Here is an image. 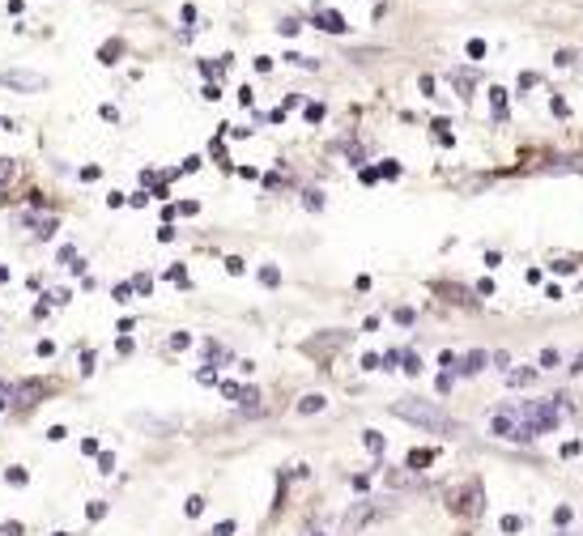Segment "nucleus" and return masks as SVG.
I'll return each mask as SVG.
<instances>
[{
	"label": "nucleus",
	"mask_w": 583,
	"mask_h": 536,
	"mask_svg": "<svg viewBox=\"0 0 583 536\" xmlns=\"http://www.w3.org/2000/svg\"><path fill=\"white\" fill-rule=\"evenodd\" d=\"M562 358H558V349H545V354H541V366H558Z\"/></svg>",
	"instance_id": "8"
},
{
	"label": "nucleus",
	"mask_w": 583,
	"mask_h": 536,
	"mask_svg": "<svg viewBox=\"0 0 583 536\" xmlns=\"http://www.w3.org/2000/svg\"><path fill=\"white\" fill-rule=\"evenodd\" d=\"M396 324H405V328H409V324H413V311H409V307H401V311H396Z\"/></svg>",
	"instance_id": "13"
},
{
	"label": "nucleus",
	"mask_w": 583,
	"mask_h": 536,
	"mask_svg": "<svg viewBox=\"0 0 583 536\" xmlns=\"http://www.w3.org/2000/svg\"><path fill=\"white\" fill-rule=\"evenodd\" d=\"M307 120H311V124H315V120H324V107H320V103H311V107H307Z\"/></svg>",
	"instance_id": "11"
},
{
	"label": "nucleus",
	"mask_w": 583,
	"mask_h": 536,
	"mask_svg": "<svg viewBox=\"0 0 583 536\" xmlns=\"http://www.w3.org/2000/svg\"><path fill=\"white\" fill-rule=\"evenodd\" d=\"M205 511V498H188V515H201Z\"/></svg>",
	"instance_id": "12"
},
{
	"label": "nucleus",
	"mask_w": 583,
	"mask_h": 536,
	"mask_svg": "<svg viewBox=\"0 0 583 536\" xmlns=\"http://www.w3.org/2000/svg\"><path fill=\"white\" fill-rule=\"evenodd\" d=\"M213 536H235V524H230V519H226V524L213 528Z\"/></svg>",
	"instance_id": "15"
},
{
	"label": "nucleus",
	"mask_w": 583,
	"mask_h": 536,
	"mask_svg": "<svg viewBox=\"0 0 583 536\" xmlns=\"http://www.w3.org/2000/svg\"><path fill=\"white\" fill-rule=\"evenodd\" d=\"M315 22H320L324 30H332V35H345V30H349L341 13H332V9H324V13H320V18H315Z\"/></svg>",
	"instance_id": "3"
},
{
	"label": "nucleus",
	"mask_w": 583,
	"mask_h": 536,
	"mask_svg": "<svg viewBox=\"0 0 583 536\" xmlns=\"http://www.w3.org/2000/svg\"><path fill=\"white\" fill-rule=\"evenodd\" d=\"M430 460H435V451H413V456H409V468H422V464H430Z\"/></svg>",
	"instance_id": "5"
},
{
	"label": "nucleus",
	"mask_w": 583,
	"mask_h": 536,
	"mask_svg": "<svg viewBox=\"0 0 583 536\" xmlns=\"http://www.w3.org/2000/svg\"><path fill=\"white\" fill-rule=\"evenodd\" d=\"M507 379L520 388V383H532V371H528V366H524V371H507Z\"/></svg>",
	"instance_id": "6"
},
{
	"label": "nucleus",
	"mask_w": 583,
	"mask_h": 536,
	"mask_svg": "<svg viewBox=\"0 0 583 536\" xmlns=\"http://www.w3.org/2000/svg\"><path fill=\"white\" fill-rule=\"evenodd\" d=\"M503 532H520V519H515V515H503Z\"/></svg>",
	"instance_id": "14"
},
{
	"label": "nucleus",
	"mask_w": 583,
	"mask_h": 536,
	"mask_svg": "<svg viewBox=\"0 0 583 536\" xmlns=\"http://www.w3.org/2000/svg\"><path fill=\"white\" fill-rule=\"evenodd\" d=\"M366 447H371V451H383V439H379L375 430H366Z\"/></svg>",
	"instance_id": "9"
},
{
	"label": "nucleus",
	"mask_w": 583,
	"mask_h": 536,
	"mask_svg": "<svg viewBox=\"0 0 583 536\" xmlns=\"http://www.w3.org/2000/svg\"><path fill=\"white\" fill-rule=\"evenodd\" d=\"M0 81H5V86H18V90H43L47 86L39 73H0Z\"/></svg>",
	"instance_id": "2"
},
{
	"label": "nucleus",
	"mask_w": 583,
	"mask_h": 536,
	"mask_svg": "<svg viewBox=\"0 0 583 536\" xmlns=\"http://www.w3.org/2000/svg\"><path fill=\"white\" fill-rule=\"evenodd\" d=\"M396 417H405V422H413V426H426V430H443L447 426V417L439 409L413 405V400H401V405H396Z\"/></svg>",
	"instance_id": "1"
},
{
	"label": "nucleus",
	"mask_w": 583,
	"mask_h": 536,
	"mask_svg": "<svg viewBox=\"0 0 583 536\" xmlns=\"http://www.w3.org/2000/svg\"><path fill=\"white\" fill-rule=\"evenodd\" d=\"M469 56L481 60V56H486V43H481V39H469Z\"/></svg>",
	"instance_id": "7"
},
{
	"label": "nucleus",
	"mask_w": 583,
	"mask_h": 536,
	"mask_svg": "<svg viewBox=\"0 0 583 536\" xmlns=\"http://www.w3.org/2000/svg\"><path fill=\"white\" fill-rule=\"evenodd\" d=\"M579 286H583V281H579Z\"/></svg>",
	"instance_id": "17"
},
{
	"label": "nucleus",
	"mask_w": 583,
	"mask_h": 536,
	"mask_svg": "<svg viewBox=\"0 0 583 536\" xmlns=\"http://www.w3.org/2000/svg\"><path fill=\"white\" fill-rule=\"evenodd\" d=\"M328 405V400L320 396V392H311V396H303V400H298V413H320Z\"/></svg>",
	"instance_id": "4"
},
{
	"label": "nucleus",
	"mask_w": 583,
	"mask_h": 536,
	"mask_svg": "<svg viewBox=\"0 0 583 536\" xmlns=\"http://www.w3.org/2000/svg\"><path fill=\"white\" fill-rule=\"evenodd\" d=\"M0 536H22V524H5V528H0Z\"/></svg>",
	"instance_id": "16"
},
{
	"label": "nucleus",
	"mask_w": 583,
	"mask_h": 536,
	"mask_svg": "<svg viewBox=\"0 0 583 536\" xmlns=\"http://www.w3.org/2000/svg\"><path fill=\"white\" fill-rule=\"evenodd\" d=\"M260 281H264V286H277V281H281V277H277V268H264Z\"/></svg>",
	"instance_id": "10"
}]
</instances>
